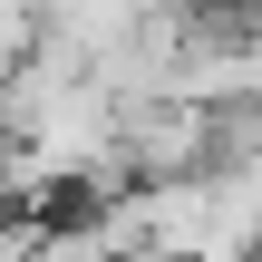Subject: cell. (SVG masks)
I'll use <instances>...</instances> for the list:
<instances>
[{"label": "cell", "mask_w": 262, "mask_h": 262, "mask_svg": "<svg viewBox=\"0 0 262 262\" xmlns=\"http://www.w3.org/2000/svg\"><path fill=\"white\" fill-rule=\"evenodd\" d=\"M29 262H117V243L97 233V214L78 204V214H39V233H29Z\"/></svg>", "instance_id": "6da1fadb"}, {"label": "cell", "mask_w": 262, "mask_h": 262, "mask_svg": "<svg viewBox=\"0 0 262 262\" xmlns=\"http://www.w3.org/2000/svg\"><path fill=\"white\" fill-rule=\"evenodd\" d=\"M10 214H19V204H10V175H0V224H10Z\"/></svg>", "instance_id": "7a4b0ae2"}]
</instances>
